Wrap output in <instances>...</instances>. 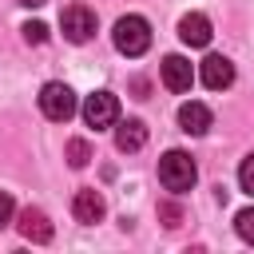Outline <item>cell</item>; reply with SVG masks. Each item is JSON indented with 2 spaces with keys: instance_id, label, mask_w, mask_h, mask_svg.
<instances>
[{
  "instance_id": "cell-2",
  "label": "cell",
  "mask_w": 254,
  "mask_h": 254,
  "mask_svg": "<svg viewBox=\"0 0 254 254\" xmlns=\"http://www.w3.org/2000/svg\"><path fill=\"white\" fill-rule=\"evenodd\" d=\"M111 36H115V48L123 56H143L151 48V24L143 16H119Z\"/></svg>"
},
{
  "instance_id": "cell-4",
  "label": "cell",
  "mask_w": 254,
  "mask_h": 254,
  "mask_svg": "<svg viewBox=\"0 0 254 254\" xmlns=\"http://www.w3.org/2000/svg\"><path fill=\"white\" fill-rule=\"evenodd\" d=\"M83 123L87 127H95V131H103V127H115L119 123V99L111 95V91H91L87 99H83Z\"/></svg>"
},
{
  "instance_id": "cell-12",
  "label": "cell",
  "mask_w": 254,
  "mask_h": 254,
  "mask_svg": "<svg viewBox=\"0 0 254 254\" xmlns=\"http://www.w3.org/2000/svg\"><path fill=\"white\" fill-rule=\"evenodd\" d=\"M143 143H147V123L143 119H123L115 127V147L119 151H139Z\"/></svg>"
},
{
  "instance_id": "cell-8",
  "label": "cell",
  "mask_w": 254,
  "mask_h": 254,
  "mask_svg": "<svg viewBox=\"0 0 254 254\" xmlns=\"http://www.w3.org/2000/svg\"><path fill=\"white\" fill-rule=\"evenodd\" d=\"M179 40L190 44V48H206V44H210V20H206L202 12H187V16L179 20Z\"/></svg>"
},
{
  "instance_id": "cell-11",
  "label": "cell",
  "mask_w": 254,
  "mask_h": 254,
  "mask_svg": "<svg viewBox=\"0 0 254 254\" xmlns=\"http://www.w3.org/2000/svg\"><path fill=\"white\" fill-rule=\"evenodd\" d=\"M20 234H24L28 242H52V222H48V214L36 210V206H24V210H20Z\"/></svg>"
},
{
  "instance_id": "cell-18",
  "label": "cell",
  "mask_w": 254,
  "mask_h": 254,
  "mask_svg": "<svg viewBox=\"0 0 254 254\" xmlns=\"http://www.w3.org/2000/svg\"><path fill=\"white\" fill-rule=\"evenodd\" d=\"M24 8H40V4H48V0H20Z\"/></svg>"
},
{
  "instance_id": "cell-7",
  "label": "cell",
  "mask_w": 254,
  "mask_h": 254,
  "mask_svg": "<svg viewBox=\"0 0 254 254\" xmlns=\"http://www.w3.org/2000/svg\"><path fill=\"white\" fill-rule=\"evenodd\" d=\"M71 214H75V222L91 226V222H99V218L107 214V202H103V194H99V190L83 187V190H75V198H71Z\"/></svg>"
},
{
  "instance_id": "cell-10",
  "label": "cell",
  "mask_w": 254,
  "mask_h": 254,
  "mask_svg": "<svg viewBox=\"0 0 254 254\" xmlns=\"http://www.w3.org/2000/svg\"><path fill=\"white\" fill-rule=\"evenodd\" d=\"M163 83H167L171 91H190V83H194L190 60H183V56H167V60H163Z\"/></svg>"
},
{
  "instance_id": "cell-13",
  "label": "cell",
  "mask_w": 254,
  "mask_h": 254,
  "mask_svg": "<svg viewBox=\"0 0 254 254\" xmlns=\"http://www.w3.org/2000/svg\"><path fill=\"white\" fill-rule=\"evenodd\" d=\"M234 230H238V238H242V242H250V246H254V206H246V210H238V214H234Z\"/></svg>"
},
{
  "instance_id": "cell-9",
  "label": "cell",
  "mask_w": 254,
  "mask_h": 254,
  "mask_svg": "<svg viewBox=\"0 0 254 254\" xmlns=\"http://www.w3.org/2000/svg\"><path fill=\"white\" fill-rule=\"evenodd\" d=\"M210 107L206 103H198V99H190V103H183L179 107V127L187 131V135H206L210 131Z\"/></svg>"
},
{
  "instance_id": "cell-15",
  "label": "cell",
  "mask_w": 254,
  "mask_h": 254,
  "mask_svg": "<svg viewBox=\"0 0 254 254\" xmlns=\"http://www.w3.org/2000/svg\"><path fill=\"white\" fill-rule=\"evenodd\" d=\"M238 183H242V190H246V194H254V155H246V159H242V167H238Z\"/></svg>"
},
{
  "instance_id": "cell-3",
  "label": "cell",
  "mask_w": 254,
  "mask_h": 254,
  "mask_svg": "<svg viewBox=\"0 0 254 254\" xmlns=\"http://www.w3.org/2000/svg\"><path fill=\"white\" fill-rule=\"evenodd\" d=\"M40 111H44L52 123H67V119L75 115V91H71L67 83H60V79L44 83V87H40Z\"/></svg>"
},
{
  "instance_id": "cell-16",
  "label": "cell",
  "mask_w": 254,
  "mask_h": 254,
  "mask_svg": "<svg viewBox=\"0 0 254 254\" xmlns=\"http://www.w3.org/2000/svg\"><path fill=\"white\" fill-rule=\"evenodd\" d=\"M20 32H24V40H28V44H44V40H48V28H44L40 20H28Z\"/></svg>"
},
{
  "instance_id": "cell-6",
  "label": "cell",
  "mask_w": 254,
  "mask_h": 254,
  "mask_svg": "<svg viewBox=\"0 0 254 254\" xmlns=\"http://www.w3.org/2000/svg\"><path fill=\"white\" fill-rule=\"evenodd\" d=\"M198 79H202L210 91H222V87L234 83V64H230L226 56H206V60L198 64Z\"/></svg>"
},
{
  "instance_id": "cell-5",
  "label": "cell",
  "mask_w": 254,
  "mask_h": 254,
  "mask_svg": "<svg viewBox=\"0 0 254 254\" xmlns=\"http://www.w3.org/2000/svg\"><path fill=\"white\" fill-rule=\"evenodd\" d=\"M60 28H64V36H67L71 44H87V40L95 36V12H91L87 4H67V8L60 12Z\"/></svg>"
},
{
  "instance_id": "cell-14",
  "label": "cell",
  "mask_w": 254,
  "mask_h": 254,
  "mask_svg": "<svg viewBox=\"0 0 254 254\" xmlns=\"http://www.w3.org/2000/svg\"><path fill=\"white\" fill-rule=\"evenodd\" d=\"M87 159H91V143L87 139H71L67 143V163L71 167H87Z\"/></svg>"
},
{
  "instance_id": "cell-1",
  "label": "cell",
  "mask_w": 254,
  "mask_h": 254,
  "mask_svg": "<svg viewBox=\"0 0 254 254\" xmlns=\"http://www.w3.org/2000/svg\"><path fill=\"white\" fill-rule=\"evenodd\" d=\"M194 179H198V171H194V159H190L187 151H167V155L159 159V183H163L171 194H187V190L194 187Z\"/></svg>"
},
{
  "instance_id": "cell-17",
  "label": "cell",
  "mask_w": 254,
  "mask_h": 254,
  "mask_svg": "<svg viewBox=\"0 0 254 254\" xmlns=\"http://www.w3.org/2000/svg\"><path fill=\"white\" fill-rule=\"evenodd\" d=\"M12 210H16V206H12V194H8V190H0V226H8V222H12Z\"/></svg>"
}]
</instances>
